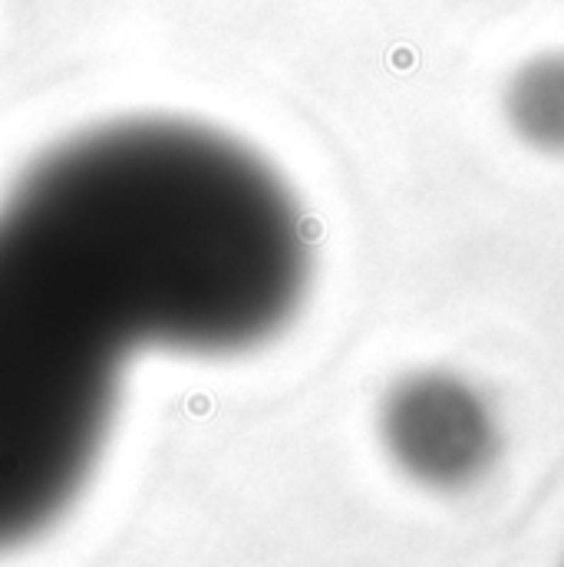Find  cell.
Returning <instances> with one entry per match:
<instances>
[{
  "mask_svg": "<svg viewBox=\"0 0 564 567\" xmlns=\"http://www.w3.org/2000/svg\"><path fill=\"white\" fill-rule=\"evenodd\" d=\"M113 307L139 350L225 356L278 337L310 251L274 168L215 129H93L30 168L0 208Z\"/></svg>",
  "mask_w": 564,
  "mask_h": 567,
  "instance_id": "obj_1",
  "label": "cell"
},
{
  "mask_svg": "<svg viewBox=\"0 0 564 567\" xmlns=\"http://www.w3.org/2000/svg\"><path fill=\"white\" fill-rule=\"evenodd\" d=\"M135 350L86 280L0 212V551L77 501Z\"/></svg>",
  "mask_w": 564,
  "mask_h": 567,
  "instance_id": "obj_2",
  "label": "cell"
},
{
  "mask_svg": "<svg viewBox=\"0 0 564 567\" xmlns=\"http://www.w3.org/2000/svg\"><path fill=\"white\" fill-rule=\"evenodd\" d=\"M386 452L410 479L432 488H462L495 455V423L485 399L449 373H416L383 403Z\"/></svg>",
  "mask_w": 564,
  "mask_h": 567,
  "instance_id": "obj_3",
  "label": "cell"
},
{
  "mask_svg": "<svg viewBox=\"0 0 564 567\" xmlns=\"http://www.w3.org/2000/svg\"><path fill=\"white\" fill-rule=\"evenodd\" d=\"M505 115L528 145L564 155V50L538 53L515 69L505 89Z\"/></svg>",
  "mask_w": 564,
  "mask_h": 567,
  "instance_id": "obj_4",
  "label": "cell"
}]
</instances>
